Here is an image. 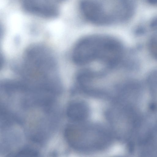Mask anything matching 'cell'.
<instances>
[{
  "label": "cell",
  "mask_w": 157,
  "mask_h": 157,
  "mask_svg": "<svg viewBox=\"0 0 157 157\" xmlns=\"http://www.w3.org/2000/svg\"><path fill=\"white\" fill-rule=\"evenodd\" d=\"M123 50L121 43L111 36L94 35L85 37L76 45L73 52L74 62L84 65L100 62L113 66L121 60Z\"/></svg>",
  "instance_id": "6da1fadb"
},
{
  "label": "cell",
  "mask_w": 157,
  "mask_h": 157,
  "mask_svg": "<svg viewBox=\"0 0 157 157\" xmlns=\"http://www.w3.org/2000/svg\"><path fill=\"white\" fill-rule=\"evenodd\" d=\"M75 123L69 126L65 133L69 143L77 149L85 151L101 150L110 142L109 133L101 126Z\"/></svg>",
  "instance_id": "7a4b0ae2"
},
{
  "label": "cell",
  "mask_w": 157,
  "mask_h": 157,
  "mask_svg": "<svg viewBox=\"0 0 157 157\" xmlns=\"http://www.w3.org/2000/svg\"><path fill=\"white\" fill-rule=\"evenodd\" d=\"M80 6L84 17L93 24L105 25L114 23L100 0H82Z\"/></svg>",
  "instance_id": "3957f363"
},
{
  "label": "cell",
  "mask_w": 157,
  "mask_h": 157,
  "mask_svg": "<svg viewBox=\"0 0 157 157\" xmlns=\"http://www.w3.org/2000/svg\"><path fill=\"white\" fill-rule=\"evenodd\" d=\"M65 0H23L25 10L28 13L48 18L56 17L59 14V4Z\"/></svg>",
  "instance_id": "277c9868"
},
{
  "label": "cell",
  "mask_w": 157,
  "mask_h": 157,
  "mask_svg": "<svg viewBox=\"0 0 157 157\" xmlns=\"http://www.w3.org/2000/svg\"><path fill=\"white\" fill-rule=\"evenodd\" d=\"M90 109L87 104L81 101L72 102L69 105L67 110L68 117L75 123L84 121L88 117Z\"/></svg>",
  "instance_id": "5b68a950"
},
{
  "label": "cell",
  "mask_w": 157,
  "mask_h": 157,
  "mask_svg": "<svg viewBox=\"0 0 157 157\" xmlns=\"http://www.w3.org/2000/svg\"><path fill=\"white\" fill-rule=\"evenodd\" d=\"M140 145L144 154L157 155V124L146 133Z\"/></svg>",
  "instance_id": "8992f818"
},
{
  "label": "cell",
  "mask_w": 157,
  "mask_h": 157,
  "mask_svg": "<svg viewBox=\"0 0 157 157\" xmlns=\"http://www.w3.org/2000/svg\"><path fill=\"white\" fill-rule=\"evenodd\" d=\"M125 16L132 17L136 7L137 0H110Z\"/></svg>",
  "instance_id": "52a82bcc"
},
{
  "label": "cell",
  "mask_w": 157,
  "mask_h": 157,
  "mask_svg": "<svg viewBox=\"0 0 157 157\" xmlns=\"http://www.w3.org/2000/svg\"><path fill=\"white\" fill-rule=\"evenodd\" d=\"M148 46L151 55L157 60V31L151 36L149 41Z\"/></svg>",
  "instance_id": "ba28073f"
},
{
  "label": "cell",
  "mask_w": 157,
  "mask_h": 157,
  "mask_svg": "<svg viewBox=\"0 0 157 157\" xmlns=\"http://www.w3.org/2000/svg\"><path fill=\"white\" fill-rule=\"evenodd\" d=\"M37 154L36 151L30 148H25L18 152L16 155L17 156H35Z\"/></svg>",
  "instance_id": "9c48e42d"
},
{
  "label": "cell",
  "mask_w": 157,
  "mask_h": 157,
  "mask_svg": "<svg viewBox=\"0 0 157 157\" xmlns=\"http://www.w3.org/2000/svg\"><path fill=\"white\" fill-rule=\"evenodd\" d=\"M151 25L152 27L157 28V17H155L152 21Z\"/></svg>",
  "instance_id": "30bf717a"
},
{
  "label": "cell",
  "mask_w": 157,
  "mask_h": 157,
  "mask_svg": "<svg viewBox=\"0 0 157 157\" xmlns=\"http://www.w3.org/2000/svg\"><path fill=\"white\" fill-rule=\"evenodd\" d=\"M147 2L153 5H157V0H147Z\"/></svg>",
  "instance_id": "8fae6325"
}]
</instances>
